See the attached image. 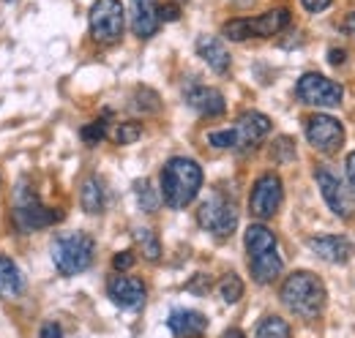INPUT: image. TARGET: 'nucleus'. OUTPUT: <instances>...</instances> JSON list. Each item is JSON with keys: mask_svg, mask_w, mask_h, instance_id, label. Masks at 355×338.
Here are the masks:
<instances>
[{"mask_svg": "<svg viewBox=\"0 0 355 338\" xmlns=\"http://www.w3.org/2000/svg\"><path fill=\"white\" fill-rule=\"evenodd\" d=\"M112 267H115L118 273H123V270H132V267H134V254L132 251L115 254V259H112Z\"/></svg>", "mask_w": 355, "mask_h": 338, "instance_id": "32", "label": "nucleus"}, {"mask_svg": "<svg viewBox=\"0 0 355 338\" xmlns=\"http://www.w3.org/2000/svg\"><path fill=\"white\" fill-rule=\"evenodd\" d=\"M282 199H284V186H282V177L266 172L257 177L254 188H252V197H249V211L254 218H273L276 211L282 208Z\"/></svg>", "mask_w": 355, "mask_h": 338, "instance_id": "10", "label": "nucleus"}, {"mask_svg": "<svg viewBox=\"0 0 355 338\" xmlns=\"http://www.w3.org/2000/svg\"><path fill=\"white\" fill-rule=\"evenodd\" d=\"M90 36L98 44L121 42L126 30V11L121 0H96L90 6Z\"/></svg>", "mask_w": 355, "mask_h": 338, "instance_id": "7", "label": "nucleus"}, {"mask_svg": "<svg viewBox=\"0 0 355 338\" xmlns=\"http://www.w3.org/2000/svg\"><path fill=\"white\" fill-rule=\"evenodd\" d=\"M134 191H137V202H139L142 211L156 213V208H159V194H156V188L148 180H137L134 183Z\"/></svg>", "mask_w": 355, "mask_h": 338, "instance_id": "25", "label": "nucleus"}, {"mask_svg": "<svg viewBox=\"0 0 355 338\" xmlns=\"http://www.w3.org/2000/svg\"><path fill=\"white\" fill-rule=\"evenodd\" d=\"M80 134H83V142H85V145H98V142L107 136V123H104V121L88 123Z\"/></svg>", "mask_w": 355, "mask_h": 338, "instance_id": "30", "label": "nucleus"}, {"mask_svg": "<svg viewBox=\"0 0 355 338\" xmlns=\"http://www.w3.org/2000/svg\"><path fill=\"white\" fill-rule=\"evenodd\" d=\"M268 134H270V118L257 112V109H249L235 121L232 128L211 131L208 142L214 148H222V150H246V148L260 145Z\"/></svg>", "mask_w": 355, "mask_h": 338, "instance_id": "3", "label": "nucleus"}, {"mask_svg": "<svg viewBox=\"0 0 355 338\" xmlns=\"http://www.w3.org/2000/svg\"><path fill=\"white\" fill-rule=\"evenodd\" d=\"M80 205H83V211L93 213V215L104 211V183L96 175L85 177V183L80 188Z\"/></svg>", "mask_w": 355, "mask_h": 338, "instance_id": "22", "label": "nucleus"}, {"mask_svg": "<svg viewBox=\"0 0 355 338\" xmlns=\"http://www.w3.org/2000/svg\"><path fill=\"white\" fill-rule=\"evenodd\" d=\"M328 55H331V63H334V66H342V63H345V57H347V52H345V49H331Z\"/></svg>", "mask_w": 355, "mask_h": 338, "instance_id": "37", "label": "nucleus"}, {"mask_svg": "<svg viewBox=\"0 0 355 338\" xmlns=\"http://www.w3.org/2000/svg\"><path fill=\"white\" fill-rule=\"evenodd\" d=\"M224 338H243V333H241V330H227Z\"/></svg>", "mask_w": 355, "mask_h": 338, "instance_id": "39", "label": "nucleus"}, {"mask_svg": "<svg viewBox=\"0 0 355 338\" xmlns=\"http://www.w3.org/2000/svg\"><path fill=\"white\" fill-rule=\"evenodd\" d=\"M345 30H347V33L355 39V14H350V17L345 19Z\"/></svg>", "mask_w": 355, "mask_h": 338, "instance_id": "38", "label": "nucleus"}, {"mask_svg": "<svg viewBox=\"0 0 355 338\" xmlns=\"http://www.w3.org/2000/svg\"><path fill=\"white\" fill-rule=\"evenodd\" d=\"M295 93H298V98L304 101V104H309V107H339L342 104V96H345V90H342V84L334 82V80H328V77H322V74H304L298 84H295Z\"/></svg>", "mask_w": 355, "mask_h": 338, "instance_id": "11", "label": "nucleus"}, {"mask_svg": "<svg viewBox=\"0 0 355 338\" xmlns=\"http://www.w3.org/2000/svg\"><path fill=\"white\" fill-rule=\"evenodd\" d=\"M42 338H63V328L55 325V322H46L42 328Z\"/></svg>", "mask_w": 355, "mask_h": 338, "instance_id": "36", "label": "nucleus"}, {"mask_svg": "<svg viewBox=\"0 0 355 338\" xmlns=\"http://www.w3.org/2000/svg\"><path fill=\"white\" fill-rule=\"evenodd\" d=\"M178 17H180V8H178L175 3H164V6H159V19H162V22H175Z\"/></svg>", "mask_w": 355, "mask_h": 338, "instance_id": "33", "label": "nucleus"}, {"mask_svg": "<svg viewBox=\"0 0 355 338\" xmlns=\"http://www.w3.org/2000/svg\"><path fill=\"white\" fill-rule=\"evenodd\" d=\"M134 240H137L139 251H142V256H145L148 262H159V259H162V243H159V238H156L153 229L137 226V229H134Z\"/></svg>", "mask_w": 355, "mask_h": 338, "instance_id": "23", "label": "nucleus"}, {"mask_svg": "<svg viewBox=\"0 0 355 338\" xmlns=\"http://www.w3.org/2000/svg\"><path fill=\"white\" fill-rule=\"evenodd\" d=\"M197 221L205 232L216 235V238H230L238 226V208L235 202L222 194V191H214L197 211Z\"/></svg>", "mask_w": 355, "mask_h": 338, "instance_id": "8", "label": "nucleus"}, {"mask_svg": "<svg viewBox=\"0 0 355 338\" xmlns=\"http://www.w3.org/2000/svg\"><path fill=\"white\" fill-rule=\"evenodd\" d=\"M219 295L224 297V303H238L243 297V281L235 273H227L219 281Z\"/></svg>", "mask_w": 355, "mask_h": 338, "instance_id": "26", "label": "nucleus"}, {"mask_svg": "<svg viewBox=\"0 0 355 338\" xmlns=\"http://www.w3.org/2000/svg\"><path fill=\"white\" fill-rule=\"evenodd\" d=\"M183 98H186V104L191 109H197L205 118H222L224 109H227L224 96L216 87H208V84H191V87H186Z\"/></svg>", "mask_w": 355, "mask_h": 338, "instance_id": "14", "label": "nucleus"}, {"mask_svg": "<svg viewBox=\"0 0 355 338\" xmlns=\"http://www.w3.org/2000/svg\"><path fill=\"white\" fill-rule=\"evenodd\" d=\"M197 55L216 74H227L230 66H232V57H230V52H227V46H224V42L219 36H200L197 39Z\"/></svg>", "mask_w": 355, "mask_h": 338, "instance_id": "18", "label": "nucleus"}, {"mask_svg": "<svg viewBox=\"0 0 355 338\" xmlns=\"http://www.w3.org/2000/svg\"><path fill=\"white\" fill-rule=\"evenodd\" d=\"M309 249L320 259L325 262H334V265H342L353 256V243L342 235H320V238H311L309 240Z\"/></svg>", "mask_w": 355, "mask_h": 338, "instance_id": "16", "label": "nucleus"}, {"mask_svg": "<svg viewBox=\"0 0 355 338\" xmlns=\"http://www.w3.org/2000/svg\"><path fill=\"white\" fill-rule=\"evenodd\" d=\"M270 156H273V161H282V164L293 161V159H295V145H293V139H290V136H279V139L273 142V148H270Z\"/></svg>", "mask_w": 355, "mask_h": 338, "instance_id": "28", "label": "nucleus"}, {"mask_svg": "<svg viewBox=\"0 0 355 338\" xmlns=\"http://www.w3.org/2000/svg\"><path fill=\"white\" fill-rule=\"evenodd\" d=\"M202 188V167L194 159L175 156L162 169V199L173 208L183 211L186 205L194 202V197Z\"/></svg>", "mask_w": 355, "mask_h": 338, "instance_id": "1", "label": "nucleus"}, {"mask_svg": "<svg viewBox=\"0 0 355 338\" xmlns=\"http://www.w3.org/2000/svg\"><path fill=\"white\" fill-rule=\"evenodd\" d=\"M325 284L320 276L309 270H298L284 278L282 284V303L301 319H317L325 308Z\"/></svg>", "mask_w": 355, "mask_h": 338, "instance_id": "2", "label": "nucleus"}, {"mask_svg": "<svg viewBox=\"0 0 355 338\" xmlns=\"http://www.w3.org/2000/svg\"><path fill=\"white\" fill-rule=\"evenodd\" d=\"M306 139L320 153H336L345 145V128L331 115H311L306 121Z\"/></svg>", "mask_w": 355, "mask_h": 338, "instance_id": "12", "label": "nucleus"}, {"mask_svg": "<svg viewBox=\"0 0 355 338\" xmlns=\"http://www.w3.org/2000/svg\"><path fill=\"white\" fill-rule=\"evenodd\" d=\"M139 136H142V126H139V123H134V121L118 123L115 134H112V139H115L118 145H134Z\"/></svg>", "mask_w": 355, "mask_h": 338, "instance_id": "27", "label": "nucleus"}, {"mask_svg": "<svg viewBox=\"0 0 355 338\" xmlns=\"http://www.w3.org/2000/svg\"><path fill=\"white\" fill-rule=\"evenodd\" d=\"M243 243H246V251L249 256H257V254H266L270 249H276V235L268 229L266 224H252L243 235Z\"/></svg>", "mask_w": 355, "mask_h": 338, "instance_id": "21", "label": "nucleus"}, {"mask_svg": "<svg viewBox=\"0 0 355 338\" xmlns=\"http://www.w3.org/2000/svg\"><path fill=\"white\" fill-rule=\"evenodd\" d=\"M314 177H317V186H320V194H322L325 205L334 211V215L350 218L355 213V197L353 191L347 188V183L328 167H317L314 169Z\"/></svg>", "mask_w": 355, "mask_h": 338, "instance_id": "9", "label": "nucleus"}, {"mask_svg": "<svg viewBox=\"0 0 355 338\" xmlns=\"http://www.w3.org/2000/svg\"><path fill=\"white\" fill-rule=\"evenodd\" d=\"M186 290H189V292H194V295H205V292L211 290V278H208L205 273H197V276L186 284Z\"/></svg>", "mask_w": 355, "mask_h": 338, "instance_id": "31", "label": "nucleus"}, {"mask_svg": "<svg viewBox=\"0 0 355 338\" xmlns=\"http://www.w3.org/2000/svg\"><path fill=\"white\" fill-rule=\"evenodd\" d=\"M254 338H290V325L282 317H266L257 325Z\"/></svg>", "mask_w": 355, "mask_h": 338, "instance_id": "24", "label": "nucleus"}, {"mask_svg": "<svg viewBox=\"0 0 355 338\" xmlns=\"http://www.w3.org/2000/svg\"><path fill=\"white\" fill-rule=\"evenodd\" d=\"M134 98H137V101H134V107H137V109H142V112H159V109H162L159 96H156L153 90H148V87H139Z\"/></svg>", "mask_w": 355, "mask_h": 338, "instance_id": "29", "label": "nucleus"}, {"mask_svg": "<svg viewBox=\"0 0 355 338\" xmlns=\"http://www.w3.org/2000/svg\"><path fill=\"white\" fill-rule=\"evenodd\" d=\"M345 172H347V183H350V191L355 194V150L347 156V161H345Z\"/></svg>", "mask_w": 355, "mask_h": 338, "instance_id": "35", "label": "nucleus"}, {"mask_svg": "<svg viewBox=\"0 0 355 338\" xmlns=\"http://www.w3.org/2000/svg\"><path fill=\"white\" fill-rule=\"evenodd\" d=\"M22 290H25L22 270L17 267V262H14V259L0 256V297L14 300V297L22 295Z\"/></svg>", "mask_w": 355, "mask_h": 338, "instance_id": "20", "label": "nucleus"}, {"mask_svg": "<svg viewBox=\"0 0 355 338\" xmlns=\"http://www.w3.org/2000/svg\"><path fill=\"white\" fill-rule=\"evenodd\" d=\"M107 295L115 305L126 308V311H139L145 305V297H148V290L139 278L134 276H112L110 284H107Z\"/></svg>", "mask_w": 355, "mask_h": 338, "instance_id": "13", "label": "nucleus"}, {"mask_svg": "<svg viewBox=\"0 0 355 338\" xmlns=\"http://www.w3.org/2000/svg\"><path fill=\"white\" fill-rule=\"evenodd\" d=\"M290 25V11L287 8H270L260 17H238L224 22L222 36L230 42H246V39H268L282 33Z\"/></svg>", "mask_w": 355, "mask_h": 338, "instance_id": "5", "label": "nucleus"}, {"mask_svg": "<svg viewBox=\"0 0 355 338\" xmlns=\"http://www.w3.org/2000/svg\"><path fill=\"white\" fill-rule=\"evenodd\" d=\"M162 19H159V6L156 0H132V30L139 39L156 36Z\"/></svg>", "mask_w": 355, "mask_h": 338, "instance_id": "17", "label": "nucleus"}, {"mask_svg": "<svg viewBox=\"0 0 355 338\" xmlns=\"http://www.w3.org/2000/svg\"><path fill=\"white\" fill-rule=\"evenodd\" d=\"M167 328L175 338H200L208 330V319L200 311L191 308H175L167 319Z\"/></svg>", "mask_w": 355, "mask_h": 338, "instance_id": "15", "label": "nucleus"}, {"mask_svg": "<svg viewBox=\"0 0 355 338\" xmlns=\"http://www.w3.org/2000/svg\"><path fill=\"white\" fill-rule=\"evenodd\" d=\"M282 267H284V262H282L279 249H270V251H266V254L249 256V270H252V278H254L257 284H270V281H276V278L282 276Z\"/></svg>", "mask_w": 355, "mask_h": 338, "instance_id": "19", "label": "nucleus"}, {"mask_svg": "<svg viewBox=\"0 0 355 338\" xmlns=\"http://www.w3.org/2000/svg\"><path fill=\"white\" fill-rule=\"evenodd\" d=\"M63 213L46 208L44 202L39 199V194L22 180L14 191V224L19 232H36V229H44L52 226L55 221H60Z\"/></svg>", "mask_w": 355, "mask_h": 338, "instance_id": "6", "label": "nucleus"}, {"mask_svg": "<svg viewBox=\"0 0 355 338\" xmlns=\"http://www.w3.org/2000/svg\"><path fill=\"white\" fill-rule=\"evenodd\" d=\"M96 243L85 232H60L52 240V262L60 276H80L93 265Z\"/></svg>", "mask_w": 355, "mask_h": 338, "instance_id": "4", "label": "nucleus"}, {"mask_svg": "<svg viewBox=\"0 0 355 338\" xmlns=\"http://www.w3.org/2000/svg\"><path fill=\"white\" fill-rule=\"evenodd\" d=\"M301 3H304V8L309 14H320V11H325L331 6V0H301Z\"/></svg>", "mask_w": 355, "mask_h": 338, "instance_id": "34", "label": "nucleus"}]
</instances>
